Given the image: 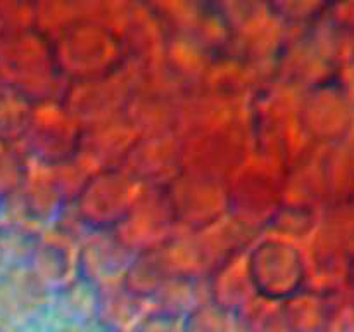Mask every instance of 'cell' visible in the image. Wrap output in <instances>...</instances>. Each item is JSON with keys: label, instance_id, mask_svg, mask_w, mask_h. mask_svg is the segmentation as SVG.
I'll return each mask as SVG.
<instances>
[{"label": "cell", "instance_id": "cell-3", "mask_svg": "<svg viewBox=\"0 0 354 332\" xmlns=\"http://www.w3.org/2000/svg\"><path fill=\"white\" fill-rule=\"evenodd\" d=\"M17 280H0V322L23 324L30 320L40 304V290H16Z\"/></svg>", "mask_w": 354, "mask_h": 332}, {"label": "cell", "instance_id": "cell-5", "mask_svg": "<svg viewBox=\"0 0 354 332\" xmlns=\"http://www.w3.org/2000/svg\"><path fill=\"white\" fill-rule=\"evenodd\" d=\"M128 332H180L178 317H173L165 311H156L147 317L138 318Z\"/></svg>", "mask_w": 354, "mask_h": 332}, {"label": "cell", "instance_id": "cell-2", "mask_svg": "<svg viewBox=\"0 0 354 332\" xmlns=\"http://www.w3.org/2000/svg\"><path fill=\"white\" fill-rule=\"evenodd\" d=\"M40 246V237L30 228L17 225L0 227V265L12 270L23 268L28 261H35Z\"/></svg>", "mask_w": 354, "mask_h": 332}, {"label": "cell", "instance_id": "cell-4", "mask_svg": "<svg viewBox=\"0 0 354 332\" xmlns=\"http://www.w3.org/2000/svg\"><path fill=\"white\" fill-rule=\"evenodd\" d=\"M182 332H232L230 317L218 304H197L187 313Z\"/></svg>", "mask_w": 354, "mask_h": 332}, {"label": "cell", "instance_id": "cell-1", "mask_svg": "<svg viewBox=\"0 0 354 332\" xmlns=\"http://www.w3.org/2000/svg\"><path fill=\"white\" fill-rule=\"evenodd\" d=\"M251 280L268 299H282L296 293L301 280V261L296 249L280 241L263 242L249 261Z\"/></svg>", "mask_w": 354, "mask_h": 332}, {"label": "cell", "instance_id": "cell-6", "mask_svg": "<svg viewBox=\"0 0 354 332\" xmlns=\"http://www.w3.org/2000/svg\"><path fill=\"white\" fill-rule=\"evenodd\" d=\"M59 332H93V331H88V329H85V327H69V329H64V331H59ZM102 332H107V331H104L102 329Z\"/></svg>", "mask_w": 354, "mask_h": 332}, {"label": "cell", "instance_id": "cell-7", "mask_svg": "<svg viewBox=\"0 0 354 332\" xmlns=\"http://www.w3.org/2000/svg\"><path fill=\"white\" fill-rule=\"evenodd\" d=\"M0 332H6V331H3V329H2V327H0Z\"/></svg>", "mask_w": 354, "mask_h": 332}]
</instances>
